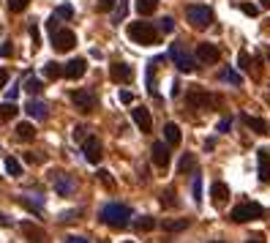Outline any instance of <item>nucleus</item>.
I'll return each instance as SVG.
<instances>
[{
  "instance_id": "54",
  "label": "nucleus",
  "mask_w": 270,
  "mask_h": 243,
  "mask_svg": "<svg viewBox=\"0 0 270 243\" xmlns=\"http://www.w3.org/2000/svg\"><path fill=\"white\" fill-rule=\"evenodd\" d=\"M262 9H270V0H262Z\"/></svg>"
},
{
  "instance_id": "16",
  "label": "nucleus",
  "mask_w": 270,
  "mask_h": 243,
  "mask_svg": "<svg viewBox=\"0 0 270 243\" xmlns=\"http://www.w3.org/2000/svg\"><path fill=\"white\" fill-rule=\"evenodd\" d=\"M256 167H259V180L270 183V151H265V148L256 151Z\"/></svg>"
},
{
  "instance_id": "26",
  "label": "nucleus",
  "mask_w": 270,
  "mask_h": 243,
  "mask_svg": "<svg viewBox=\"0 0 270 243\" xmlns=\"http://www.w3.org/2000/svg\"><path fill=\"white\" fill-rule=\"evenodd\" d=\"M19 112V107L14 101H6V104H0V120H14Z\"/></svg>"
},
{
  "instance_id": "1",
  "label": "nucleus",
  "mask_w": 270,
  "mask_h": 243,
  "mask_svg": "<svg viewBox=\"0 0 270 243\" xmlns=\"http://www.w3.org/2000/svg\"><path fill=\"white\" fill-rule=\"evenodd\" d=\"M126 36L131 38L134 44H139V46H153V44H158V36H161V30H158L153 22H145V19H137V22H128V28H126Z\"/></svg>"
},
{
  "instance_id": "36",
  "label": "nucleus",
  "mask_w": 270,
  "mask_h": 243,
  "mask_svg": "<svg viewBox=\"0 0 270 243\" xmlns=\"http://www.w3.org/2000/svg\"><path fill=\"white\" fill-rule=\"evenodd\" d=\"M28 6H30V0H9V9L14 11V14H22Z\"/></svg>"
},
{
  "instance_id": "44",
  "label": "nucleus",
  "mask_w": 270,
  "mask_h": 243,
  "mask_svg": "<svg viewBox=\"0 0 270 243\" xmlns=\"http://www.w3.org/2000/svg\"><path fill=\"white\" fill-rule=\"evenodd\" d=\"M229 126H232V118H224V120H219V126H215V131H229Z\"/></svg>"
},
{
  "instance_id": "42",
  "label": "nucleus",
  "mask_w": 270,
  "mask_h": 243,
  "mask_svg": "<svg viewBox=\"0 0 270 243\" xmlns=\"http://www.w3.org/2000/svg\"><path fill=\"white\" fill-rule=\"evenodd\" d=\"M98 180H101V183H104L106 188H112V186H115L112 175H110V172H104V170H101V172H98Z\"/></svg>"
},
{
  "instance_id": "11",
  "label": "nucleus",
  "mask_w": 270,
  "mask_h": 243,
  "mask_svg": "<svg viewBox=\"0 0 270 243\" xmlns=\"http://www.w3.org/2000/svg\"><path fill=\"white\" fill-rule=\"evenodd\" d=\"M131 120L139 126V131H142V134L153 131V115H150V110H145V107H134V110H131Z\"/></svg>"
},
{
  "instance_id": "21",
  "label": "nucleus",
  "mask_w": 270,
  "mask_h": 243,
  "mask_svg": "<svg viewBox=\"0 0 270 243\" xmlns=\"http://www.w3.org/2000/svg\"><path fill=\"white\" fill-rule=\"evenodd\" d=\"M178 172L180 175H191V172H197V159H194V153H183L178 161Z\"/></svg>"
},
{
  "instance_id": "14",
  "label": "nucleus",
  "mask_w": 270,
  "mask_h": 243,
  "mask_svg": "<svg viewBox=\"0 0 270 243\" xmlns=\"http://www.w3.org/2000/svg\"><path fill=\"white\" fill-rule=\"evenodd\" d=\"M85 71H87V60L85 58H74V60H69V63L63 66V77L66 79H79V77H85Z\"/></svg>"
},
{
  "instance_id": "24",
  "label": "nucleus",
  "mask_w": 270,
  "mask_h": 243,
  "mask_svg": "<svg viewBox=\"0 0 270 243\" xmlns=\"http://www.w3.org/2000/svg\"><path fill=\"white\" fill-rule=\"evenodd\" d=\"M131 224H134L137 232H150V229L156 227V219H153V216H139V219L131 221Z\"/></svg>"
},
{
  "instance_id": "52",
  "label": "nucleus",
  "mask_w": 270,
  "mask_h": 243,
  "mask_svg": "<svg viewBox=\"0 0 270 243\" xmlns=\"http://www.w3.org/2000/svg\"><path fill=\"white\" fill-rule=\"evenodd\" d=\"M17 93H19L17 87H9V101H14V99H17Z\"/></svg>"
},
{
  "instance_id": "43",
  "label": "nucleus",
  "mask_w": 270,
  "mask_h": 243,
  "mask_svg": "<svg viewBox=\"0 0 270 243\" xmlns=\"http://www.w3.org/2000/svg\"><path fill=\"white\" fill-rule=\"evenodd\" d=\"M0 55H3V58L14 55V46H11V41H3V46H0Z\"/></svg>"
},
{
  "instance_id": "8",
  "label": "nucleus",
  "mask_w": 270,
  "mask_h": 243,
  "mask_svg": "<svg viewBox=\"0 0 270 243\" xmlns=\"http://www.w3.org/2000/svg\"><path fill=\"white\" fill-rule=\"evenodd\" d=\"M82 153H85V161L87 164H98L101 156H104V145H101V139L96 134H87L82 139Z\"/></svg>"
},
{
  "instance_id": "53",
  "label": "nucleus",
  "mask_w": 270,
  "mask_h": 243,
  "mask_svg": "<svg viewBox=\"0 0 270 243\" xmlns=\"http://www.w3.org/2000/svg\"><path fill=\"white\" fill-rule=\"evenodd\" d=\"M246 243H265V240H262V238H248Z\"/></svg>"
},
{
  "instance_id": "25",
  "label": "nucleus",
  "mask_w": 270,
  "mask_h": 243,
  "mask_svg": "<svg viewBox=\"0 0 270 243\" xmlns=\"http://www.w3.org/2000/svg\"><path fill=\"white\" fill-rule=\"evenodd\" d=\"M44 77H46V79H60V77H63V66L55 63V60L44 63Z\"/></svg>"
},
{
  "instance_id": "45",
  "label": "nucleus",
  "mask_w": 270,
  "mask_h": 243,
  "mask_svg": "<svg viewBox=\"0 0 270 243\" xmlns=\"http://www.w3.org/2000/svg\"><path fill=\"white\" fill-rule=\"evenodd\" d=\"M85 137H87V129H85V126H77V129H74V139H77V142H82Z\"/></svg>"
},
{
  "instance_id": "39",
  "label": "nucleus",
  "mask_w": 270,
  "mask_h": 243,
  "mask_svg": "<svg viewBox=\"0 0 270 243\" xmlns=\"http://www.w3.org/2000/svg\"><path fill=\"white\" fill-rule=\"evenodd\" d=\"M158 30L161 33H172L175 30V19L172 17H164V19H161V25H158Z\"/></svg>"
},
{
  "instance_id": "13",
  "label": "nucleus",
  "mask_w": 270,
  "mask_h": 243,
  "mask_svg": "<svg viewBox=\"0 0 270 243\" xmlns=\"http://www.w3.org/2000/svg\"><path fill=\"white\" fill-rule=\"evenodd\" d=\"M199 60V63H219V58H221V52H219V46L215 44H197V55H194Z\"/></svg>"
},
{
  "instance_id": "3",
  "label": "nucleus",
  "mask_w": 270,
  "mask_h": 243,
  "mask_svg": "<svg viewBox=\"0 0 270 243\" xmlns=\"http://www.w3.org/2000/svg\"><path fill=\"white\" fill-rule=\"evenodd\" d=\"M265 216V208L259 205V202H240V205L232 208V213H229V219L235 221V224H248V221H256Z\"/></svg>"
},
{
  "instance_id": "47",
  "label": "nucleus",
  "mask_w": 270,
  "mask_h": 243,
  "mask_svg": "<svg viewBox=\"0 0 270 243\" xmlns=\"http://www.w3.org/2000/svg\"><path fill=\"white\" fill-rule=\"evenodd\" d=\"M120 101H123V104H131V101H134V93H131V90H120Z\"/></svg>"
},
{
  "instance_id": "35",
  "label": "nucleus",
  "mask_w": 270,
  "mask_h": 243,
  "mask_svg": "<svg viewBox=\"0 0 270 243\" xmlns=\"http://www.w3.org/2000/svg\"><path fill=\"white\" fill-rule=\"evenodd\" d=\"M30 38H33V52H38V46H41V33H38L36 22H30Z\"/></svg>"
},
{
  "instance_id": "18",
  "label": "nucleus",
  "mask_w": 270,
  "mask_h": 243,
  "mask_svg": "<svg viewBox=\"0 0 270 243\" xmlns=\"http://www.w3.org/2000/svg\"><path fill=\"white\" fill-rule=\"evenodd\" d=\"M240 120H243V123H246L251 131H256V134H270V123H267V120L254 118V115H240Z\"/></svg>"
},
{
  "instance_id": "57",
  "label": "nucleus",
  "mask_w": 270,
  "mask_h": 243,
  "mask_svg": "<svg viewBox=\"0 0 270 243\" xmlns=\"http://www.w3.org/2000/svg\"><path fill=\"white\" fill-rule=\"evenodd\" d=\"M267 60H270V50H267Z\"/></svg>"
},
{
  "instance_id": "41",
  "label": "nucleus",
  "mask_w": 270,
  "mask_h": 243,
  "mask_svg": "<svg viewBox=\"0 0 270 243\" xmlns=\"http://www.w3.org/2000/svg\"><path fill=\"white\" fill-rule=\"evenodd\" d=\"M240 11H243L246 17H256V14H259V9H256L254 3H240Z\"/></svg>"
},
{
  "instance_id": "23",
  "label": "nucleus",
  "mask_w": 270,
  "mask_h": 243,
  "mask_svg": "<svg viewBox=\"0 0 270 243\" xmlns=\"http://www.w3.org/2000/svg\"><path fill=\"white\" fill-rule=\"evenodd\" d=\"M17 202L22 208H28V211H33V213H41L44 211V197L33 200V197H28V194H22V197H17Z\"/></svg>"
},
{
  "instance_id": "46",
  "label": "nucleus",
  "mask_w": 270,
  "mask_h": 243,
  "mask_svg": "<svg viewBox=\"0 0 270 243\" xmlns=\"http://www.w3.org/2000/svg\"><path fill=\"white\" fill-rule=\"evenodd\" d=\"M79 213H82V211H66V213H60V221H74Z\"/></svg>"
},
{
  "instance_id": "20",
  "label": "nucleus",
  "mask_w": 270,
  "mask_h": 243,
  "mask_svg": "<svg viewBox=\"0 0 270 243\" xmlns=\"http://www.w3.org/2000/svg\"><path fill=\"white\" fill-rule=\"evenodd\" d=\"M55 191L66 197V194H74V191H77V183H74L71 178H63L60 172H55Z\"/></svg>"
},
{
  "instance_id": "5",
  "label": "nucleus",
  "mask_w": 270,
  "mask_h": 243,
  "mask_svg": "<svg viewBox=\"0 0 270 243\" xmlns=\"http://www.w3.org/2000/svg\"><path fill=\"white\" fill-rule=\"evenodd\" d=\"M170 58H172V63L178 66V71H183V74H191L194 69H197V58H194L191 52H188L183 44H178V41L170 46Z\"/></svg>"
},
{
  "instance_id": "51",
  "label": "nucleus",
  "mask_w": 270,
  "mask_h": 243,
  "mask_svg": "<svg viewBox=\"0 0 270 243\" xmlns=\"http://www.w3.org/2000/svg\"><path fill=\"white\" fill-rule=\"evenodd\" d=\"M170 93H172V96H180V82H172V90Z\"/></svg>"
},
{
  "instance_id": "10",
  "label": "nucleus",
  "mask_w": 270,
  "mask_h": 243,
  "mask_svg": "<svg viewBox=\"0 0 270 243\" xmlns=\"http://www.w3.org/2000/svg\"><path fill=\"white\" fill-rule=\"evenodd\" d=\"M150 159H153V164L158 167V170H167L170 167V145L167 142H153V148H150Z\"/></svg>"
},
{
  "instance_id": "33",
  "label": "nucleus",
  "mask_w": 270,
  "mask_h": 243,
  "mask_svg": "<svg viewBox=\"0 0 270 243\" xmlns=\"http://www.w3.org/2000/svg\"><path fill=\"white\" fill-rule=\"evenodd\" d=\"M41 87H44V82H41V79H36V77H30L28 82H25V90H28L30 96H36V93H41Z\"/></svg>"
},
{
  "instance_id": "40",
  "label": "nucleus",
  "mask_w": 270,
  "mask_h": 243,
  "mask_svg": "<svg viewBox=\"0 0 270 243\" xmlns=\"http://www.w3.org/2000/svg\"><path fill=\"white\" fill-rule=\"evenodd\" d=\"M115 3H118V0H98L96 9L101 11V14H106V11H112V9H115Z\"/></svg>"
},
{
  "instance_id": "30",
  "label": "nucleus",
  "mask_w": 270,
  "mask_h": 243,
  "mask_svg": "<svg viewBox=\"0 0 270 243\" xmlns=\"http://www.w3.org/2000/svg\"><path fill=\"white\" fill-rule=\"evenodd\" d=\"M167 229V232H180V229H186L188 227V219H178V221H172V219H167L164 224H161Z\"/></svg>"
},
{
  "instance_id": "4",
  "label": "nucleus",
  "mask_w": 270,
  "mask_h": 243,
  "mask_svg": "<svg viewBox=\"0 0 270 243\" xmlns=\"http://www.w3.org/2000/svg\"><path fill=\"white\" fill-rule=\"evenodd\" d=\"M186 22L197 30H205L213 25V9L210 6H188L186 9Z\"/></svg>"
},
{
  "instance_id": "2",
  "label": "nucleus",
  "mask_w": 270,
  "mask_h": 243,
  "mask_svg": "<svg viewBox=\"0 0 270 243\" xmlns=\"http://www.w3.org/2000/svg\"><path fill=\"white\" fill-rule=\"evenodd\" d=\"M98 219L104 221V224L115 227V229H123V227H128V221H131V211H128V205L110 202V205H104L98 211Z\"/></svg>"
},
{
  "instance_id": "7",
  "label": "nucleus",
  "mask_w": 270,
  "mask_h": 243,
  "mask_svg": "<svg viewBox=\"0 0 270 243\" xmlns=\"http://www.w3.org/2000/svg\"><path fill=\"white\" fill-rule=\"evenodd\" d=\"M49 36H52L55 52H71L74 46H77V36H74V30H69V28H55Z\"/></svg>"
},
{
  "instance_id": "56",
  "label": "nucleus",
  "mask_w": 270,
  "mask_h": 243,
  "mask_svg": "<svg viewBox=\"0 0 270 243\" xmlns=\"http://www.w3.org/2000/svg\"><path fill=\"white\" fill-rule=\"evenodd\" d=\"M123 243H134V240H123Z\"/></svg>"
},
{
  "instance_id": "12",
  "label": "nucleus",
  "mask_w": 270,
  "mask_h": 243,
  "mask_svg": "<svg viewBox=\"0 0 270 243\" xmlns=\"http://www.w3.org/2000/svg\"><path fill=\"white\" fill-rule=\"evenodd\" d=\"M19 232H22L30 243H46V232H44V227L33 224V221H22V224H19Z\"/></svg>"
},
{
  "instance_id": "32",
  "label": "nucleus",
  "mask_w": 270,
  "mask_h": 243,
  "mask_svg": "<svg viewBox=\"0 0 270 243\" xmlns=\"http://www.w3.org/2000/svg\"><path fill=\"white\" fill-rule=\"evenodd\" d=\"M55 17L58 19H71L74 17V6L71 3H60L58 9H55Z\"/></svg>"
},
{
  "instance_id": "58",
  "label": "nucleus",
  "mask_w": 270,
  "mask_h": 243,
  "mask_svg": "<svg viewBox=\"0 0 270 243\" xmlns=\"http://www.w3.org/2000/svg\"><path fill=\"white\" fill-rule=\"evenodd\" d=\"M267 25H270V19H267Z\"/></svg>"
},
{
  "instance_id": "38",
  "label": "nucleus",
  "mask_w": 270,
  "mask_h": 243,
  "mask_svg": "<svg viewBox=\"0 0 270 243\" xmlns=\"http://www.w3.org/2000/svg\"><path fill=\"white\" fill-rule=\"evenodd\" d=\"M238 66H240V71L251 74V58H248V52H240V55H238Z\"/></svg>"
},
{
  "instance_id": "6",
  "label": "nucleus",
  "mask_w": 270,
  "mask_h": 243,
  "mask_svg": "<svg viewBox=\"0 0 270 243\" xmlns=\"http://www.w3.org/2000/svg\"><path fill=\"white\" fill-rule=\"evenodd\" d=\"M186 101H188V107H197V110H213V107L221 104L219 96L202 90V87H191V90H188V96H186Z\"/></svg>"
},
{
  "instance_id": "19",
  "label": "nucleus",
  "mask_w": 270,
  "mask_h": 243,
  "mask_svg": "<svg viewBox=\"0 0 270 243\" xmlns=\"http://www.w3.org/2000/svg\"><path fill=\"white\" fill-rule=\"evenodd\" d=\"M25 112H28L30 118H38V120H44V118H46V112H49V107H46L44 101H38V99H30L28 104H25Z\"/></svg>"
},
{
  "instance_id": "48",
  "label": "nucleus",
  "mask_w": 270,
  "mask_h": 243,
  "mask_svg": "<svg viewBox=\"0 0 270 243\" xmlns=\"http://www.w3.org/2000/svg\"><path fill=\"white\" fill-rule=\"evenodd\" d=\"M63 243H87L85 238H79V235H69V238H66Z\"/></svg>"
},
{
  "instance_id": "17",
  "label": "nucleus",
  "mask_w": 270,
  "mask_h": 243,
  "mask_svg": "<svg viewBox=\"0 0 270 243\" xmlns=\"http://www.w3.org/2000/svg\"><path fill=\"white\" fill-rule=\"evenodd\" d=\"M210 197H213V205H215V208L227 205V200H229V186L221 183V180H215V183L210 186Z\"/></svg>"
},
{
  "instance_id": "29",
  "label": "nucleus",
  "mask_w": 270,
  "mask_h": 243,
  "mask_svg": "<svg viewBox=\"0 0 270 243\" xmlns=\"http://www.w3.org/2000/svg\"><path fill=\"white\" fill-rule=\"evenodd\" d=\"M219 79H221V82H229V85H240L243 82V77L235 69H224V71L219 74Z\"/></svg>"
},
{
  "instance_id": "49",
  "label": "nucleus",
  "mask_w": 270,
  "mask_h": 243,
  "mask_svg": "<svg viewBox=\"0 0 270 243\" xmlns=\"http://www.w3.org/2000/svg\"><path fill=\"white\" fill-rule=\"evenodd\" d=\"M6 82H9V71L0 69V87H6Z\"/></svg>"
},
{
  "instance_id": "22",
  "label": "nucleus",
  "mask_w": 270,
  "mask_h": 243,
  "mask_svg": "<svg viewBox=\"0 0 270 243\" xmlns=\"http://www.w3.org/2000/svg\"><path fill=\"white\" fill-rule=\"evenodd\" d=\"M164 139H167V145H180V139H183L180 126L178 123H167L164 126Z\"/></svg>"
},
{
  "instance_id": "50",
  "label": "nucleus",
  "mask_w": 270,
  "mask_h": 243,
  "mask_svg": "<svg viewBox=\"0 0 270 243\" xmlns=\"http://www.w3.org/2000/svg\"><path fill=\"white\" fill-rule=\"evenodd\" d=\"M25 161H28V164H38V156L36 153H25Z\"/></svg>"
},
{
  "instance_id": "9",
  "label": "nucleus",
  "mask_w": 270,
  "mask_h": 243,
  "mask_svg": "<svg viewBox=\"0 0 270 243\" xmlns=\"http://www.w3.org/2000/svg\"><path fill=\"white\" fill-rule=\"evenodd\" d=\"M71 101L79 112H93L98 107V96L93 90H74L71 93Z\"/></svg>"
},
{
  "instance_id": "31",
  "label": "nucleus",
  "mask_w": 270,
  "mask_h": 243,
  "mask_svg": "<svg viewBox=\"0 0 270 243\" xmlns=\"http://www.w3.org/2000/svg\"><path fill=\"white\" fill-rule=\"evenodd\" d=\"M6 172H9L11 175V178H19V175H22V164H19V161L17 159H6Z\"/></svg>"
},
{
  "instance_id": "15",
  "label": "nucleus",
  "mask_w": 270,
  "mask_h": 243,
  "mask_svg": "<svg viewBox=\"0 0 270 243\" xmlns=\"http://www.w3.org/2000/svg\"><path fill=\"white\" fill-rule=\"evenodd\" d=\"M110 77L115 79V82L126 85V82H131V79H134V69H131V66H126V63H112L110 66Z\"/></svg>"
},
{
  "instance_id": "37",
  "label": "nucleus",
  "mask_w": 270,
  "mask_h": 243,
  "mask_svg": "<svg viewBox=\"0 0 270 243\" xmlns=\"http://www.w3.org/2000/svg\"><path fill=\"white\" fill-rule=\"evenodd\" d=\"M161 202H164L167 208H172V205H178V194L172 191V188H167L164 194H161Z\"/></svg>"
},
{
  "instance_id": "34",
  "label": "nucleus",
  "mask_w": 270,
  "mask_h": 243,
  "mask_svg": "<svg viewBox=\"0 0 270 243\" xmlns=\"http://www.w3.org/2000/svg\"><path fill=\"white\" fill-rule=\"evenodd\" d=\"M191 194H194V202H202V175L197 172V178H194L191 183Z\"/></svg>"
},
{
  "instance_id": "28",
  "label": "nucleus",
  "mask_w": 270,
  "mask_h": 243,
  "mask_svg": "<svg viewBox=\"0 0 270 243\" xmlns=\"http://www.w3.org/2000/svg\"><path fill=\"white\" fill-rule=\"evenodd\" d=\"M17 137L25 139V142H30V139H36V129H33L30 123H19L17 126Z\"/></svg>"
},
{
  "instance_id": "55",
  "label": "nucleus",
  "mask_w": 270,
  "mask_h": 243,
  "mask_svg": "<svg viewBox=\"0 0 270 243\" xmlns=\"http://www.w3.org/2000/svg\"><path fill=\"white\" fill-rule=\"evenodd\" d=\"M210 243H224V240H210Z\"/></svg>"
},
{
  "instance_id": "27",
  "label": "nucleus",
  "mask_w": 270,
  "mask_h": 243,
  "mask_svg": "<svg viewBox=\"0 0 270 243\" xmlns=\"http://www.w3.org/2000/svg\"><path fill=\"white\" fill-rule=\"evenodd\" d=\"M156 9H158V0H137V11H139L142 17L156 14Z\"/></svg>"
}]
</instances>
